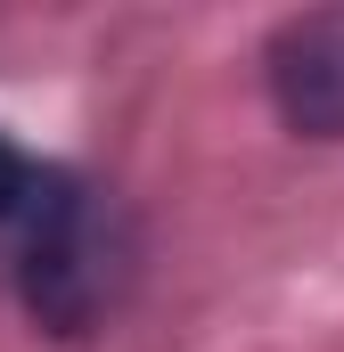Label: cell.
Instances as JSON below:
<instances>
[{
    "label": "cell",
    "instance_id": "1",
    "mask_svg": "<svg viewBox=\"0 0 344 352\" xmlns=\"http://www.w3.org/2000/svg\"><path fill=\"white\" fill-rule=\"evenodd\" d=\"M25 246H17V287L33 303V320L50 328H90V311L107 303L115 287V246H107V221L90 213L83 188L66 180H41V197L25 205Z\"/></svg>",
    "mask_w": 344,
    "mask_h": 352
},
{
    "label": "cell",
    "instance_id": "2",
    "mask_svg": "<svg viewBox=\"0 0 344 352\" xmlns=\"http://www.w3.org/2000/svg\"><path fill=\"white\" fill-rule=\"evenodd\" d=\"M270 98L295 131L312 140H344V8H312L287 16L270 33Z\"/></svg>",
    "mask_w": 344,
    "mask_h": 352
},
{
    "label": "cell",
    "instance_id": "3",
    "mask_svg": "<svg viewBox=\"0 0 344 352\" xmlns=\"http://www.w3.org/2000/svg\"><path fill=\"white\" fill-rule=\"evenodd\" d=\"M41 180H50V173H33V156H25V148H8V140H0V221H25V205L41 197Z\"/></svg>",
    "mask_w": 344,
    "mask_h": 352
}]
</instances>
